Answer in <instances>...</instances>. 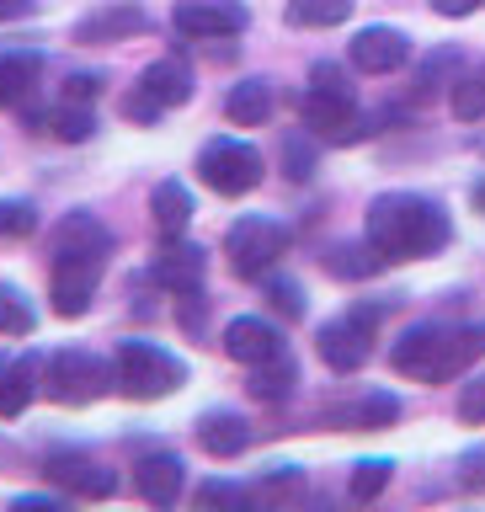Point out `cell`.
Segmentation results:
<instances>
[{
    "label": "cell",
    "instance_id": "cell-1",
    "mask_svg": "<svg viewBox=\"0 0 485 512\" xmlns=\"http://www.w3.org/2000/svg\"><path fill=\"white\" fill-rule=\"evenodd\" d=\"M454 235L443 203L422 198V192H379L368 203V246L379 251V262H422L438 256Z\"/></svg>",
    "mask_w": 485,
    "mask_h": 512
},
{
    "label": "cell",
    "instance_id": "cell-2",
    "mask_svg": "<svg viewBox=\"0 0 485 512\" xmlns=\"http://www.w3.org/2000/svg\"><path fill=\"white\" fill-rule=\"evenodd\" d=\"M107 251H112V235L91 214L59 219V230H54V272H48L54 315L75 320V315L91 310L96 283H102V267H107Z\"/></svg>",
    "mask_w": 485,
    "mask_h": 512
},
{
    "label": "cell",
    "instance_id": "cell-3",
    "mask_svg": "<svg viewBox=\"0 0 485 512\" xmlns=\"http://www.w3.org/2000/svg\"><path fill=\"white\" fill-rule=\"evenodd\" d=\"M480 358H485V320H475V326H411L390 352L395 374L416 384H448Z\"/></svg>",
    "mask_w": 485,
    "mask_h": 512
},
{
    "label": "cell",
    "instance_id": "cell-4",
    "mask_svg": "<svg viewBox=\"0 0 485 512\" xmlns=\"http://www.w3.org/2000/svg\"><path fill=\"white\" fill-rule=\"evenodd\" d=\"M299 118H304V128H315V134H326L336 144H352V139H363L368 128H374V118H358L347 70H336V64H326V59L310 70V91L299 96Z\"/></svg>",
    "mask_w": 485,
    "mask_h": 512
},
{
    "label": "cell",
    "instance_id": "cell-5",
    "mask_svg": "<svg viewBox=\"0 0 485 512\" xmlns=\"http://www.w3.org/2000/svg\"><path fill=\"white\" fill-rule=\"evenodd\" d=\"M182 379H187V363L176 358V352L155 347V342H118L112 384H118L128 400H160V395H171Z\"/></svg>",
    "mask_w": 485,
    "mask_h": 512
},
{
    "label": "cell",
    "instance_id": "cell-6",
    "mask_svg": "<svg viewBox=\"0 0 485 512\" xmlns=\"http://www.w3.org/2000/svg\"><path fill=\"white\" fill-rule=\"evenodd\" d=\"M288 224L283 219H267V214H246L230 224V235H224V256H230V267L240 278H267L272 267H278V256H288Z\"/></svg>",
    "mask_w": 485,
    "mask_h": 512
},
{
    "label": "cell",
    "instance_id": "cell-7",
    "mask_svg": "<svg viewBox=\"0 0 485 512\" xmlns=\"http://www.w3.org/2000/svg\"><path fill=\"white\" fill-rule=\"evenodd\" d=\"M43 390L59 406H91L96 395L112 390V368L86 347H59L54 358L43 363Z\"/></svg>",
    "mask_w": 485,
    "mask_h": 512
},
{
    "label": "cell",
    "instance_id": "cell-8",
    "mask_svg": "<svg viewBox=\"0 0 485 512\" xmlns=\"http://www.w3.org/2000/svg\"><path fill=\"white\" fill-rule=\"evenodd\" d=\"M374 331H379V310L374 304H352L347 315H336L320 326L315 347H320V358H326V368L352 374V368H363L368 352H374Z\"/></svg>",
    "mask_w": 485,
    "mask_h": 512
},
{
    "label": "cell",
    "instance_id": "cell-9",
    "mask_svg": "<svg viewBox=\"0 0 485 512\" xmlns=\"http://www.w3.org/2000/svg\"><path fill=\"white\" fill-rule=\"evenodd\" d=\"M198 176L219 198H240L262 182V150L246 139H208L203 155H198Z\"/></svg>",
    "mask_w": 485,
    "mask_h": 512
},
{
    "label": "cell",
    "instance_id": "cell-10",
    "mask_svg": "<svg viewBox=\"0 0 485 512\" xmlns=\"http://www.w3.org/2000/svg\"><path fill=\"white\" fill-rule=\"evenodd\" d=\"M192 96V70L182 59H155V64H144V75H139V86L134 96L123 102V112L134 123H155L166 107H182Z\"/></svg>",
    "mask_w": 485,
    "mask_h": 512
},
{
    "label": "cell",
    "instance_id": "cell-11",
    "mask_svg": "<svg viewBox=\"0 0 485 512\" xmlns=\"http://www.w3.org/2000/svg\"><path fill=\"white\" fill-rule=\"evenodd\" d=\"M43 475L54 480L59 491L70 496H86V502H102V496L118 491V475L102 470L91 454H80V448H54V454L43 459Z\"/></svg>",
    "mask_w": 485,
    "mask_h": 512
},
{
    "label": "cell",
    "instance_id": "cell-12",
    "mask_svg": "<svg viewBox=\"0 0 485 512\" xmlns=\"http://www.w3.org/2000/svg\"><path fill=\"white\" fill-rule=\"evenodd\" d=\"M150 272H155V283L166 288V294L182 299V294H198L203 288L208 256H203V246H192V240H182V235H160V251H155Z\"/></svg>",
    "mask_w": 485,
    "mask_h": 512
},
{
    "label": "cell",
    "instance_id": "cell-13",
    "mask_svg": "<svg viewBox=\"0 0 485 512\" xmlns=\"http://www.w3.org/2000/svg\"><path fill=\"white\" fill-rule=\"evenodd\" d=\"M171 22L182 38H235L246 32V6L240 0H176Z\"/></svg>",
    "mask_w": 485,
    "mask_h": 512
},
{
    "label": "cell",
    "instance_id": "cell-14",
    "mask_svg": "<svg viewBox=\"0 0 485 512\" xmlns=\"http://www.w3.org/2000/svg\"><path fill=\"white\" fill-rule=\"evenodd\" d=\"M347 54H352V64H358L363 75H395V70L411 64V38L400 27H363Z\"/></svg>",
    "mask_w": 485,
    "mask_h": 512
},
{
    "label": "cell",
    "instance_id": "cell-15",
    "mask_svg": "<svg viewBox=\"0 0 485 512\" xmlns=\"http://www.w3.org/2000/svg\"><path fill=\"white\" fill-rule=\"evenodd\" d=\"M224 352H230L235 363H246V368H256V363H272V358H283V331L278 326H267L262 315H235L230 326H224Z\"/></svg>",
    "mask_w": 485,
    "mask_h": 512
},
{
    "label": "cell",
    "instance_id": "cell-16",
    "mask_svg": "<svg viewBox=\"0 0 485 512\" xmlns=\"http://www.w3.org/2000/svg\"><path fill=\"white\" fill-rule=\"evenodd\" d=\"M43 384V363L32 352H0V416H22Z\"/></svg>",
    "mask_w": 485,
    "mask_h": 512
},
{
    "label": "cell",
    "instance_id": "cell-17",
    "mask_svg": "<svg viewBox=\"0 0 485 512\" xmlns=\"http://www.w3.org/2000/svg\"><path fill=\"white\" fill-rule=\"evenodd\" d=\"M182 480H187V470H182V459H176L171 448H155V454H144L134 464V491L150 507H171L176 496H182Z\"/></svg>",
    "mask_w": 485,
    "mask_h": 512
},
{
    "label": "cell",
    "instance_id": "cell-18",
    "mask_svg": "<svg viewBox=\"0 0 485 512\" xmlns=\"http://www.w3.org/2000/svg\"><path fill=\"white\" fill-rule=\"evenodd\" d=\"M198 443H203V454H214V459H235L240 448L251 443V427L240 411H203L198 416Z\"/></svg>",
    "mask_w": 485,
    "mask_h": 512
},
{
    "label": "cell",
    "instance_id": "cell-19",
    "mask_svg": "<svg viewBox=\"0 0 485 512\" xmlns=\"http://www.w3.org/2000/svg\"><path fill=\"white\" fill-rule=\"evenodd\" d=\"M144 27L150 22H144L139 6H107V11H96L75 27V43H118V38H134Z\"/></svg>",
    "mask_w": 485,
    "mask_h": 512
},
{
    "label": "cell",
    "instance_id": "cell-20",
    "mask_svg": "<svg viewBox=\"0 0 485 512\" xmlns=\"http://www.w3.org/2000/svg\"><path fill=\"white\" fill-rule=\"evenodd\" d=\"M395 416H400V400L374 390V395H358V400H347V406H336L331 422L347 427V432H368V427H390Z\"/></svg>",
    "mask_w": 485,
    "mask_h": 512
},
{
    "label": "cell",
    "instance_id": "cell-21",
    "mask_svg": "<svg viewBox=\"0 0 485 512\" xmlns=\"http://www.w3.org/2000/svg\"><path fill=\"white\" fill-rule=\"evenodd\" d=\"M43 80L38 54H0V107H22Z\"/></svg>",
    "mask_w": 485,
    "mask_h": 512
},
{
    "label": "cell",
    "instance_id": "cell-22",
    "mask_svg": "<svg viewBox=\"0 0 485 512\" xmlns=\"http://www.w3.org/2000/svg\"><path fill=\"white\" fill-rule=\"evenodd\" d=\"M224 118L240 128H256L272 118V80H240V86L224 96Z\"/></svg>",
    "mask_w": 485,
    "mask_h": 512
},
{
    "label": "cell",
    "instance_id": "cell-23",
    "mask_svg": "<svg viewBox=\"0 0 485 512\" xmlns=\"http://www.w3.org/2000/svg\"><path fill=\"white\" fill-rule=\"evenodd\" d=\"M150 214H155V230L160 235H182L192 224V192L182 182H160L150 192Z\"/></svg>",
    "mask_w": 485,
    "mask_h": 512
},
{
    "label": "cell",
    "instance_id": "cell-24",
    "mask_svg": "<svg viewBox=\"0 0 485 512\" xmlns=\"http://www.w3.org/2000/svg\"><path fill=\"white\" fill-rule=\"evenodd\" d=\"M294 384H299V363L288 358H272V363H256L251 368V395L256 400H267V406H278V400H288L294 395Z\"/></svg>",
    "mask_w": 485,
    "mask_h": 512
},
{
    "label": "cell",
    "instance_id": "cell-25",
    "mask_svg": "<svg viewBox=\"0 0 485 512\" xmlns=\"http://www.w3.org/2000/svg\"><path fill=\"white\" fill-rule=\"evenodd\" d=\"M448 75H459V54L454 48H432V54L416 64V102H432L443 86H454Z\"/></svg>",
    "mask_w": 485,
    "mask_h": 512
},
{
    "label": "cell",
    "instance_id": "cell-26",
    "mask_svg": "<svg viewBox=\"0 0 485 512\" xmlns=\"http://www.w3.org/2000/svg\"><path fill=\"white\" fill-rule=\"evenodd\" d=\"M32 326H38L32 299L22 294V288L0 283V336H32Z\"/></svg>",
    "mask_w": 485,
    "mask_h": 512
},
{
    "label": "cell",
    "instance_id": "cell-27",
    "mask_svg": "<svg viewBox=\"0 0 485 512\" xmlns=\"http://www.w3.org/2000/svg\"><path fill=\"white\" fill-rule=\"evenodd\" d=\"M352 16V0H288V22L294 27H336Z\"/></svg>",
    "mask_w": 485,
    "mask_h": 512
},
{
    "label": "cell",
    "instance_id": "cell-28",
    "mask_svg": "<svg viewBox=\"0 0 485 512\" xmlns=\"http://www.w3.org/2000/svg\"><path fill=\"white\" fill-rule=\"evenodd\" d=\"M454 118H464V123L485 118V64L454 75Z\"/></svg>",
    "mask_w": 485,
    "mask_h": 512
},
{
    "label": "cell",
    "instance_id": "cell-29",
    "mask_svg": "<svg viewBox=\"0 0 485 512\" xmlns=\"http://www.w3.org/2000/svg\"><path fill=\"white\" fill-rule=\"evenodd\" d=\"M48 128H54V139L80 144V139H91V134H96V118H91V107H86V102H64V107L48 112Z\"/></svg>",
    "mask_w": 485,
    "mask_h": 512
},
{
    "label": "cell",
    "instance_id": "cell-30",
    "mask_svg": "<svg viewBox=\"0 0 485 512\" xmlns=\"http://www.w3.org/2000/svg\"><path fill=\"white\" fill-rule=\"evenodd\" d=\"M390 459H358L352 464V502H374V496L390 486Z\"/></svg>",
    "mask_w": 485,
    "mask_h": 512
},
{
    "label": "cell",
    "instance_id": "cell-31",
    "mask_svg": "<svg viewBox=\"0 0 485 512\" xmlns=\"http://www.w3.org/2000/svg\"><path fill=\"white\" fill-rule=\"evenodd\" d=\"M38 230V208H32L27 198H6L0 203V235L6 240H22V235H32Z\"/></svg>",
    "mask_w": 485,
    "mask_h": 512
},
{
    "label": "cell",
    "instance_id": "cell-32",
    "mask_svg": "<svg viewBox=\"0 0 485 512\" xmlns=\"http://www.w3.org/2000/svg\"><path fill=\"white\" fill-rule=\"evenodd\" d=\"M374 262H379V251L374 246H336L331 256H326V267L336 272V278H363V272H374Z\"/></svg>",
    "mask_w": 485,
    "mask_h": 512
},
{
    "label": "cell",
    "instance_id": "cell-33",
    "mask_svg": "<svg viewBox=\"0 0 485 512\" xmlns=\"http://www.w3.org/2000/svg\"><path fill=\"white\" fill-rule=\"evenodd\" d=\"M267 299H272V310L288 315V320L304 315V288L294 278H267Z\"/></svg>",
    "mask_w": 485,
    "mask_h": 512
},
{
    "label": "cell",
    "instance_id": "cell-34",
    "mask_svg": "<svg viewBox=\"0 0 485 512\" xmlns=\"http://www.w3.org/2000/svg\"><path fill=\"white\" fill-rule=\"evenodd\" d=\"M251 491L246 486H230V480H203L198 486V507H246Z\"/></svg>",
    "mask_w": 485,
    "mask_h": 512
},
{
    "label": "cell",
    "instance_id": "cell-35",
    "mask_svg": "<svg viewBox=\"0 0 485 512\" xmlns=\"http://www.w3.org/2000/svg\"><path fill=\"white\" fill-rule=\"evenodd\" d=\"M459 422L485 427V374H475V379L459 384Z\"/></svg>",
    "mask_w": 485,
    "mask_h": 512
},
{
    "label": "cell",
    "instance_id": "cell-36",
    "mask_svg": "<svg viewBox=\"0 0 485 512\" xmlns=\"http://www.w3.org/2000/svg\"><path fill=\"white\" fill-rule=\"evenodd\" d=\"M304 486V475L294 470V464H288V470H272L262 486H256V496H262V502H283V496H294Z\"/></svg>",
    "mask_w": 485,
    "mask_h": 512
},
{
    "label": "cell",
    "instance_id": "cell-37",
    "mask_svg": "<svg viewBox=\"0 0 485 512\" xmlns=\"http://www.w3.org/2000/svg\"><path fill=\"white\" fill-rule=\"evenodd\" d=\"M283 160H288V176H299V182H304V176L315 171V150H310V144H304V139H288Z\"/></svg>",
    "mask_w": 485,
    "mask_h": 512
},
{
    "label": "cell",
    "instance_id": "cell-38",
    "mask_svg": "<svg viewBox=\"0 0 485 512\" xmlns=\"http://www.w3.org/2000/svg\"><path fill=\"white\" fill-rule=\"evenodd\" d=\"M102 91V75H70L64 80V102H91Z\"/></svg>",
    "mask_w": 485,
    "mask_h": 512
},
{
    "label": "cell",
    "instance_id": "cell-39",
    "mask_svg": "<svg viewBox=\"0 0 485 512\" xmlns=\"http://www.w3.org/2000/svg\"><path fill=\"white\" fill-rule=\"evenodd\" d=\"M480 6V0H432V11H438V16H470Z\"/></svg>",
    "mask_w": 485,
    "mask_h": 512
},
{
    "label": "cell",
    "instance_id": "cell-40",
    "mask_svg": "<svg viewBox=\"0 0 485 512\" xmlns=\"http://www.w3.org/2000/svg\"><path fill=\"white\" fill-rule=\"evenodd\" d=\"M32 0H0V22H16V16H27Z\"/></svg>",
    "mask_w": 485,
    "mask_h": 512
},
{
    "label": "cell",
    "instance_id": "cell-41",
    "mask_svg": "<svg viewBox=\"0 0 485 512\" xmlns=\"http://www.w3.org/2000/svg\"><path fill=\"white\" fill-rule=\"evenodd\" d=\"M475 198H480V208H485V187H480V192H475Z\"/></svg>",
    "mask_w": 485,
    "mask_h": 512
}]
</instances>
